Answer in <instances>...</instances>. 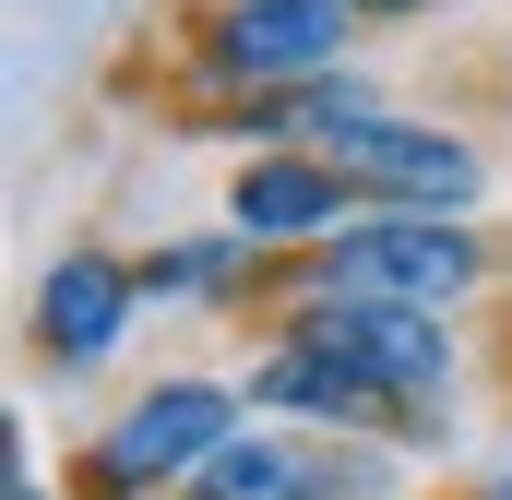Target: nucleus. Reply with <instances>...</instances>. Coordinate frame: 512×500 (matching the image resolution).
I'll list each match as a JSON object with an SVG mask.
<instances>
[{
    "mask_svg": "<svg viewBox=\"0 0 512 500\" xmlns=\"http://www.w3.org/2000/svg\"><path fill=\"white\" fill-rule=\"evenodd\" d=\"M227 441H239V405H227L215 381H155V393H131L120 417H108V441H96V489L131 500V489H167V477H203Z\"/></svg>",
    "mask_w": 512,
    "mask_h": 500,
    "instance_id": "3",
    "label": "nucleus"
},
{
    "mask_svg": "<svg viewBox=\"0 0 512 500\" xmlns=\"http://www.w3.org/2000/svg\"><path fill=\"white\" fill-rule=\"evenodd\" d=\"M346 179L322 167V155H251L239 167V191H227V215H239V239H310V227H346Z\"/></svg>",
    "mask_w": 512,
    "mask_h": 500,
    "instance_id": "9",
    "label": "nucleus"
},
{
    "mask_svg": "<svg viewBox=\"0 0 512 500\" xmlns=\"http://www.w3.org/2000/svg\"><path fill=\"white\" fill-rule=\"evenodd\" d=\"M489 500H512V465H501V477H489Z\"/></svg>",
    "mask_w": 512,
    "mask_h": 500,
    "instance_id": "12",
    "label": "nucleus"
},
{
    "mask_svg": "<svg viewBox=\"0 0 512 500\" xmlns=\"http://www.w3.org/2000/svg\"><path fill=\"white\" fill-rule=\"evenodd\" d=\"M346 12H417V0H346Z\"/></svg>",
    "mask_w": 512,
    "mask_h": 500,
    "instance_id": "11",
    "label": "nucleus"
},
{
    "mask_svg": "<svg viewBox=\"0 0 512 500\" xmlns=\"http://www.w3.org/2000/svg\"><path fill=\"white\" fill-rule=\"evenodd\" d=\"M298 334H310V346H334L346 370H370L393 405L417 417V429H429V417H441V393H453V346H441V322H429V310H358V298H310V310H298Z\"/></svg>",
    "mask_w": 512,
    "mask_h": 500,
    "instance_id": "4",
    "label": "nucleus"
},
{
    "mask_svg": "<svg viewBox=\"0 0 512 500\" xmlns=\"http://www.w3.org/2000/svg\"><path fill=\"white\" fill-rule=\"evenodd\" d=\"M251 405L310 417V429H393V417H405L370 370H346V358H334V346H310V334H286V346L251 370Z\"/></svg>",
    "mask_w": 512,
    "mask_h": 500,
    "instance_id": "6",
    "label": "nucleus"
},
{
    "mask_svg": "<svg viewBox=\"0 0 512 500\" xmlns=\"http://www.w3.org/2000/svg\"><path fill=\"white\" fill-rule=\"evenodd\" d=\"M477 286V239L465 227H441V215H370V227H346V239L322 250V286L310 298H358V310H453Z\"/></svg>",
    "mask_w": 512,
    "mask_h": 500,
    "instance_id": "2",
    "label": "nucleus"
},
{
    "mask_svg": "<svg viewBox=\"0 0 512 500\" xmlns=\"http://www.w3.org/2000/svg\"><path fill=\"white\" fill-rule=\"evenodd\" d=\"M382 489V453H346V441H286V429H251L227 441L191 500H370Z\"/></svg>",
    "mask_w": 512,
    "mask_h": 500,
    "instance_id": "5",
    "label": "nucleus"
},
{
    "mask_svg": "<svg viewBox=\"0 0 512 500\" xmlns=\"http://www.w3.org/2000/svg\"><path fill=\"white\" fill-rule=\"evenodd\" d=\"M262 131H310V155L346 179V191H393V203H429L441 227H465L477 203V155L429 120H393L370 84H322V96H286Z\"/></svg>",
    "mask_w": 512,
    "mask_h": 500,
    "instance_id": "1",
    "label": "nucleus"
},
{
    "mask_svg": "<svg viewBox=\"0 0 512 500\" xmlns=\"http://www.w3.org/2000/svg\"><path fill=\"white\" fill-rule=\"evenodd\" d=\"M227 274H239V239H179L143 262V298H215Z\"/></svg>",
    "mask_w": 512,
    "mask_h": 500,
    "instance_id": "10",
    "label": "nucleus"
},
{
    "mask_svg": "<svg viewBox=\"0 0 512 500\" xmlns=\"http://www.w3.org/2000/svg\"><path fill=\"white\" fill-rule=\"evenodd\" d=\"M334 36H346V0H227L215 60L251 72V84H274V72H322Z\"/></svg>",
    "mask_w": 512,
    "mask_h": 500,
    "instance_id": "8",
    "label": "nucleus"
},
{
    "mask_svg": "<svg viewBox=\"0 0 512 500\" xmlns=\"http://www.w3.org/2000/svg\"><path fill=\"white\" fill-rule=\"evenodd\" d=\"M131 298H143V274H120L108 250H60L48 286H36V334H48V358H60V370L108 358L120 322H131Z\"/></svg>",
    "mask_w": 512,
    "mask_h": 500,
    "instance_id": "7",
    "label": "nucleus"
}]
</instances>
